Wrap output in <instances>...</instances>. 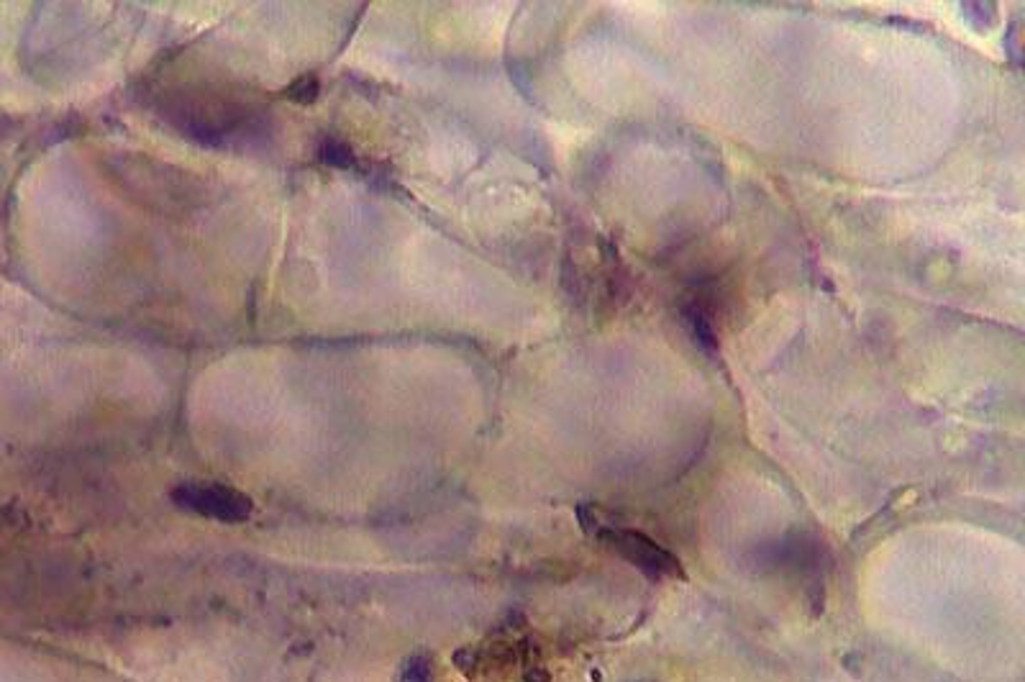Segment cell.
<instances>
[{
    "mask_svg": "<svg viewBox=\"0 0 1025 682\" xmlns=\"http://www.w3.org/2000/svg\"><path fill=\"white\" fill-rule=\"evenodd\" d=\"M600 537L607 539V544L618 546V552L633 562V565H641L649 572L662 575V572H677V562L664 554L659 546H654L652 541L643 539L641 533L633 531H603Z\"/></svg>",
    "mask_w": 1025,
    "mask_h": 682,
    "instance_id": "cell-2",
    "label": "cell"
},
{
    "mask_svg": "<svg viewBox=\"0 0 1025 682\" xmlns=\"http://www.w3.org/2000/svg\"><path fill=\"white\" fill-rule=\"evenodd\" d=\"M172 498L180 509L223 524H242L254 511L249 496L239 493V490L233 488H226V485L185 482L180 485V488H175Z\"/></svg>",
    "mask_w": 1025,
    "mask_h": 682,
    "instance_id": "cell-1",
    "label": "cell"
},
{
    "mask_svg": "<svg viewBox=\"0 0 1025 682\" xmlns=\"http://www.w3.org/2000/svg\"><path fill=\"white\" fill-rule=\"evenodd\" d=\"M316 82L313 80H298L293 88L287 90V95L298 103H310L316 98Z\"/></svg>",
    "mask_w": 1025,
    "mask_h": 682,
    "instance_id": "cell-3",
    "label": "cell"
}]
</instances>
